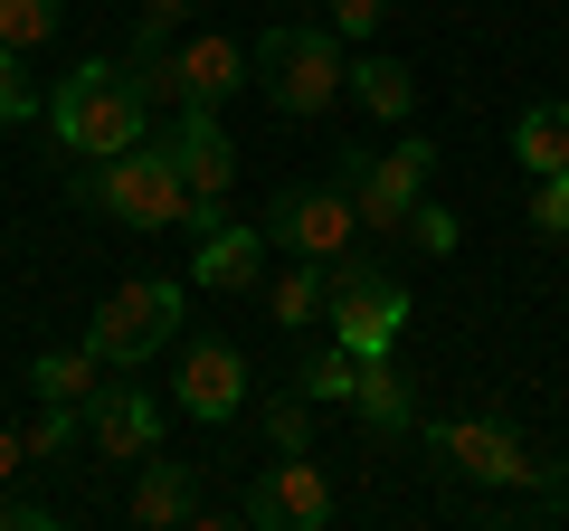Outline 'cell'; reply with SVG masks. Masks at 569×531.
I'll list each match as a JSON object with an SVG mask.
<instances>
[{
  "instance_id": "484cf974",
  "label": "cell",
  "mask_w": 569,
  "mask_h": 531,
  "mask_svg": "<svg viewBox=\"0 0 569 531\" xmlns=\"http://www.w3.org/2000/svg\"><path fill=\"white\" fill-rule=\"evenodd\" d=\"M408 247H427V257H456V238H466V228H456V209H437V200H418L408 209V228H399Z\"/></svg>"
},
{
  "instance_id": "3957f363",
  "label": "cell",
  "mask_w": 569,
  "mask_h": 531,
  "mask_svg": "<svg viewBox=\"0 0 569 531\" xmlns=\"http://www.w3.org/2000/svg\"><path fill=\"white\" fill-rule=\"evenodd\" d=\"M342 77H351V58H342V39H332V20H276L257 48H247V86H257L276 114H323V104H342Z\"/></svg>"
},
{
  "instance_id": "f1b7e54d",
  "label": "cell",
  "mask_w": 569,
  "mask_h": 531,
  "mask_svg": "<svg viewBox=\"0 0 569 531\" xmlns=\"http://www.w3.org/2000/svg\"><path fill=\"white\" fill-rule=\"evenodd\" d=\"M323 10H332V39H342V48H351V39H370V29L389 20V0H323Z\"/></svg>"
},
{
  "instance_id": "83f0119b",
  "label": "cell",
  "mask_w": 569,
  "mask_h": 531,
  "mask_svg": "<svg viewBox=\"0 0 569 531\" xmlns=\"http://www.w3.org/2000/svg\"><path fill=\"white\" fill-rule=\"evenodd\" d=\"M181 20H190V0H142V10H133V48L181 39Z\"/></svg>"
},
{
  "instance_id": "5bb4252c",
  "label": "cell",
  "mask_w": 569,
  "mask_h": 531,
  "mask_svg": "<svg viewBox=\"0 0 569 531\" xmlns=\"http://www.w3.org/2000/svg\"><path fill=\"white\" fill-rule=\"evenodd\" d=\"M171 143H181V181L200 209L228 200V181H238V143H228L219 104H181V123H171Z\"/></svg>"
},
{
  "instance_id": "7c38bea8",
  "label": "cell",
  "mask_w": 569,
  "mask_h": 531,
  "mask_svg": "<svg viewBox=\"0 0 569 531\" xmlns=\"http://www.w3.org/2000/svg\"><path fill=\"white\" fill-rule=\"evenodd\" d=\"M190 285H209V294H257L266 285V228H247V219H209V228H190Z\"/></svg>"
},
{
  "instance_id": "52a82bcc",
  "label": "cell",
  "mask_w": 569,
  "mask_h": 531,
  "mask_svg": "<svg viewBox=\"0 0 569 531\" xmlns=\"http://www.w3.org/2000/svg\"><path fill=\"white\" fill-rule=\"evenodd\" d=\"M427 447L447 455L456 474H475V484H503V493H541V484H560V465H541V455H531L512 428H493V418H427Z\"/></svg>"
},
{
  "instance_id": "7402d4cb",
  "label": "cell",
  "mask_w": 569,
  "mask_h": 531,
  "mask_svg": "<svg viewBox=\"0 0 569 531\" xmlns=\"http://www.w3.org/2000/svg\"><path fill=\"white\" fill-rule=\"evenodd\" d=\"M20 447H29V465H58V455L77 447V409H67V399H39V418L20 428Z\"/></svg>"
},
{
  "instance_id": "cb8c5ba5",
  "label": "cell",
  "mask_w": 569,
  "mask_h": 531,
  "mask_svg": "<svg viewBox=\"0 0 569 531\" xmlns=\"http://www.w3.org/2000/svg\"><path fill=\"white\" fill-rule=\"evenodd\" d=\"M531 238H541V247H569V171L531 181Z\"/></svg>"
},
{
  "instance_id": "8fae6325",
  "label": "cell",
  "mask_w": 569,
  "mask_h": 531,
  "mask_svg": "<svg viewBox=\"0 0 569 531\" xmlns=\"http://www.w3.org/2000/svg\"><path fill=\"white\" fill-rule=\"evenodd\" d=\"M86 437H96L114 465H142V455L162 447V399H152V389H133V370H114V380L86 399Z\"/></svg>"
},
{
  "instance_id": "4fadbf2b",
  "label": "cell",
  "mask_w": 569,
  "mask_h": 531,
  "mask_svg": "<svg viewBox=\"0 0 569 531\" xmlns=\"http://www.w3.org/2000/svg\"><path fill=\"white\" fill-rule=\"evenodd\" d=\"M238 409H247V351L238 342H190L181 351V418L228 428Z\"/></svg>"
},
{
  "instance_id": "277c9868",
  "label": "cell",
  "mask_w": 569,
  "mask_h": 531,
  "mask_svg": "<svg viewBox=\"0 0 569 531\" xmlns=\"http://www.w3.org/2000/svg\"><path fill=\"white\" fill-rule=\"evenodd\" d=\"M123 77L142 86V104H228L247 86V48L200 29V39H162V48H133Z\"/></svg>"
},
{
  "instance_id": "30bf717a",
  "label": "cell",
  "mask_w": 569,
  "mask_h": 531,
  "mask_svg": "<svg viewBox=\"0 0 569 531\" xmlns=\"http://www.w3.org/2000/svg\"><path fill=\"white\" fill-rule=\"evenodd\" d=\"M332 474L313 465V455H276V465L257 474V493H247V522L257 531H323L332 522Z\"/></svg>"
},
{
  "instance_id": "9a60e30c",
  "label": "cell",
  "mask_w": 569,
  "mask_h": 531,
  "mask_svg": "<svg viewBox=\"0 0 569 531\" xmlns=\"http://www.w3.org/2000/svg\"><path fill=\"white\" fill-rule=\"evenodd\" d=\"M181 522H200V484H190V465L152 447L133 465V531H181Z\"/></svg>"
},
{
  "instance_id": "7a4b0ae2",
  "label": "cell",
  "mask_w": 569,
  "mask_h": 531,
  "mask_svg": "<svg viewBox=\"0 0 569 531\" xmlns=\"http://www.w3.org/2000/svg\"><path fill=\"white\" fill-rule=\"evenodd\" d=\"M86 200H96L104 219H123V228H209V219H219V209L190 200L181 143H171V133H142L133 152L96 162V171H86Z\"/></svg>"
},
{
  "instance_id": "5b68a950",
  "label": "cell",
  "mask_w": 569,
  "mask_h": 531,
  "mask_svg": "<svg viewBox=\"0 0 569 531\" xmlns=\"http://www.w3.org/2000/svg\"><path fill=\"white\" fill-rule=\"evenodd\" d=\"M181 294L190 285H171V275H133V285H114L96 304V323H86V342L104 351V370H142L152 351L181 332Z\"/></svg>"
},
{
  "instance_id": "2e32d148",
  "label": "cell",
  "mask_w": 569,
  "mask_h": 531,
  "mask_svg": "<svg viewBox=\"0 0 569 531\" xmlns=\"http://www.w3.org/2000/svg\"><path fill=\"white\" fill-rule=\"evenodd\" d=\"M512 162H522L531 181L569 171V104H560V96H541V104H522V114H512Z\"/></svg>"
},
{
  "instance_id": "ac0fdd59",
  "label": "cell",
  "mask_w": 569,
  "mask_h": 531,
  "mask_svg": "<svg viewBox=\"0 0 569 531\" xmlns=\"http://www.w3.org/2000/svg\"><path fill=\"white\" fill-rule=\"evenodd\" d=\"M351 409H361L380 437H408V428H418V399H408V380H399L389 361H361V380H351Z\"/></svg>"
},
{
  "instance_id": "9c48e42d",
  "label": "cell",
  "mask_w": 569,
  "mask_h": 531,
  "mask_svg": "<svg viewBox=\"0 0 569 531\" xmlns=\"http://www.w3.org/2000/svg\"><path fill=\"white\" fill-rule=\"evenodd\" d=\"M427 171H437V143H389V152H351V171H342V190H351V209H361V228L370 238H399L408 228V209L427 200Z\"/></svg>"
},
{
  "instance_id": "6da1fadb",
  "label": "cell",
  "mask_w": 569,
  "mask_h": 531,
  "mask_svg": "<svg viewBox=\"0 0 569 531\" xmlns=\"http://www.w3.org/2000/svg\"><path fill=\"white\" fill-rule=\"evenodd\" d=\"M48 133H58V152H77V162H114V152H133L142 133H152V104H142V86L123 77L114 58H86L77 77L48 96Z\"/></svg>"
},
{
  "instance_id": "8992f818",
  "label": "cell",
  "mask_w": 569,
  "mask_h": 531,
  "mask_svg": "<svg viewBox=\"0 0 569 531\" xmlns=\"http://www.w3.org/2000/svg\"><path fill=\"white\" fill-rule=\"evenodd\" d=\"M323 285H332V342L351 351V361H389L399 351V332H408V294L389 285V275H370V266H351V257H332L323 266Z\"/></svg>"
},
{
  "instance_id": "e0dca14e",
  "label": "cell",
  "mask_w": 569,
  "mask_h": 531,
  "mask_svg": "<svg viewBox=\"0 0 569 531\" xmlns=\"http://www.w3.org/2000/svg\"><path fill=\"white\" fill-rule=\"evenodd\" d=\"M29 389H39V399H67V409H86V399L104 389V351H96V342L39 351V361H29Z\"/></svg>"
},
{
  "instance_id": "ffe728a7",
  "label": "cell",
  "mask_w": 569,
  "mask_h": 531,
  "mask_svg": "<svg viewBox=\"0 0 569 531\" xmlns=\"http://www.w3.org/2000/svg\"><path fill=\"white\" fill-rule=\"evenodd\" d=\"M342 96H361V114H380V123H408V104H418V77H408L399 58H361L342 77Z\"/></svg>"
},
{
  "instance_id": "44dd1931",
  "label": "cell",
  "mask_w": 569,
  "mask_h": 531,
  "mask_svg": "<svg viewBox=\"0 0 569 531\" xmlns=\"http://www.w3.org/2000/svg\"><path fill=\"white\" fill-rule=\"evenodd\" d=\"M351 380H361V361H351L342 342H332V351H313V361L295 370V389H305L313 409H332V399H351Z\"/></svg>"
},
{
  "instance_id": "4dcf8cb0",
  "label": "cell",
  "mask_w": 569,
  "mask_h": 531,
  "mask_svg": "<svg viewBox=\"0 0 569 531\" xmlns=\"http://www.w3.org/2000/svg\"><path fill=\"white\" fill-rule=\"evenodd\" d=\"M29 474V447H20V428H0V484H20Z\"/></svg>"
},
{
  "instance_id": "ba28073f",
  "label": "cell",
  "mask_w": 569,
  "mask_h": 531,
  "mask_svg": "<svg viewBox=\"0 0 569 531\" xmlns=\"http://www.w3.org/2000/svg\"><path fill=\"white\" fill-rule=\"evenodd\" d=\"M351 238H361V209H351L342 181H284L266 200V247H295V257L332 266V257H351Z\"/></svg>"
},
{
  "instance_id": "d4e9b609",
  "label": "cell",
  "mask_w": 569,
  "mask_h": 531,
  "mask_svg": "<svg viewBox=\"0 0 569 531\" xmlns=\"http://www.w3.org/2000/svg\"><path fill=\"white\" fill-rule=\"evenodd\" d=\"M58 29V0H0V48H39Z\"/></svg>"
},
{
  "instance_id": "603a6c76",
  "label": "cell",
  "mask_w": 569,
  "mask_h": 531,
  "mask_svg": "<svg viewBox=\"0 0 569 531\" xmlns=\"http://www.w3.org/2000/svg\"><path fill=\"white\" fill-rule=\"evenodd\" d=\"M266 447L276 455H313V399L295 389V399H266Z\"/></svg>"
},
{
  "instance_id": "d6986e66",
  "label": "cell",
  "mask_w": 569,
  "mask_h": 531,
  "mask_svg": "<svg viewBox=\"0 0 569 531\" xmlns=\"http://www.w3.org/2000/svg\"><path fill=\"white\" fill-rule=\"evenodd\" d=\"M323 304H332V285H323V266H284L276 285H266V323L276 332H305V323H323Z\"/></svg>"
},
{
  "instance_id": "f546056e",
  "label": "cell",
  "mask_w": 569,
  "mask_h": 531,
  "mask_svg": "<svg viewBox=\"0 0 569 531\" xmlns=\"http://www.w3.org/2000/svg\"><path fill=\"white\" fill-rule=\"evenodd\" d=\"M48 522H58L48 503H0V531H48Z\"/></svg>"
},
{
  "instance_id": "4316f807",
  "label": "cell",
  "mask_w": 569,
  "mask_h": 531,
  "mask_svg": "<svg viewBox=\"0 0 569 531\" xmlns=\"http://www.w3.org/2000/svg\"><path fill=\"white\" fill-rule=\"evenodd\" d=\"M29 114H39V96H29V77H20V48H0V133L29 123Z\"/></svg>"
}]
</instances>
